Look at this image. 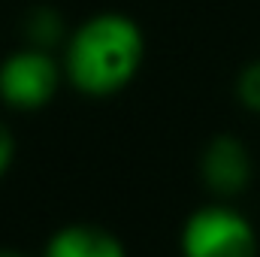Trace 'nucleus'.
I'll use <instances>...</instances> for the list:
<instances>
[{
  "label": "nucleus",
  "instance_id": "f257e3e1",
  "mask_svg": "<svg viewBox=\"0 0 260 257\" xmlns=\"http://www.w3.org/2000/svg\"><path fill=\"white\" fill-rule=\"evenodd\" d=\"M145 61V34L136 18L118 9H100L79 21L64 49V79L85 97H112L139 76Z\"/></svg>",
  "mask_w": 260,
  "mask_h": 257
},
{
  "label": "nucleus",
  "instance_id": "1a4fd4ad",
  "mask_svg": "<svg viewBox=\"0 0 260 257\" xmlns=\"http://www.w3.org/2000/svg\"><path fill=\"white\" fill-rule=\"evenodd\" d=\"M0 257H27V254H21V251H12V248H0Z\"/></svg>",
  "mask_w": 260,
  "mask_h": 257
},
{
  "label": "nucleus",
  "instance_id": "423d86ee",
  "mask_svg": "<svg viewBox=\"0 0 260 257\" xmlns=\"http://www.w3.org/2000/svg\"><path fill=\"white\" fill-rule=\"evenodd\" d=\"M67 37H70L67 21L55 6H37V9L27 12V18H24V46H37V49L52 52L58 46L64 49Z\"/></svg>",
  "mask_w": 260,
  "mask_h": 257
},
{
  "label": "nucleus",
  "instance_id": "0eeeda50",
  "mask_svg": "<svg viewBox=\"0 0 260 257\" xmlns=\"http://www.w3.org/2000/svg\"><path fill=\"white\" fill-rule=\"evenodd\" d=\"M236 97H239V103L248 112H257L260 115V61H251V64H245L239 70Z\"/></svg>",
  "mask_w": 260,
  "mask_h": 257
},
{
  "label": "nucleus",
  "instance_id": "7ed1b4c3",
  "mask_svg": "<svg viewBox=\"0 0 260 257\" xmlns=\"http://www.w3.org/2000/svg\"><path fill=\"white\" fill-rule=\"evenodd\" d=\"M64 82L61 61L37 46H21L0 61V100L15 112H37L52 103Z\"/></svg>",
  "mask_w": 260,
  "mask_h": 257
},
{
  "label": "nucleus",
  "instance_id": "39448f33",
  "mask_svg": "<svg viewBox=\"0 0 260 257\" xmlns=\"http://www.w3.org/2000/svg\"><path fill=\"white\" fill-rule=\"evenodd\" d=\"M43 257H127L118 236L94 224L61 227L49 242Z\"/></svg>",
  "mask_w": 260,
  "mask_h": 257
},
{
  "label": "nucleus",
  "instance_id": "6e6552de",
  "mask_svg": "<svg viewBox=\"0 0 260 257\" xmlns=\"http://www.w3.org/2000/svg\"><path fill=\"white\" fill-rule=\"evenodd\" d=\"M15 160V136L6 124H0V179L6 176V170Z\"/></svg>",
  "mask_w": 260,
  "mask_h": 257
},
{
  "label": "nucleus",
  "instance_id": "20e7f679",
  "mask_svg": "<svg viewBox=\"0 0 260 257\" xmlns=\"http://www.w3.org/2000/svg\"><path fill=\"white\" fill-rule=\"evenodd\" d=\"M254 173L251 154L245 148L242 139L221 133L215 139H209V145L200 154V176L203 185L218 197H236L248 188Z\"/></svg>",
  "mask_w": 260,
  "mask_h": 257
},
{
  "label": "nucleus",
  "instance_id": "f03ea898",
  "mask_svg": "<svg viewBox=\"0 0 260 257\" xmlns=\"http://www.w3.org/2000/svg\"><path fill=\"white\" fill-rule=\"evenodd\" d=\"M179 248L182 257H257V233L242 212L212 203L188 215Z\"/></svg>",
  "mask_w": 260,
  "mask_h": 257
}]
</instances>
